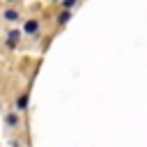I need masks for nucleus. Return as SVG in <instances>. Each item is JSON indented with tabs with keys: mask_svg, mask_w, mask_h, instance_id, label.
<instances>
[{
	"mask_svg": "<svg viewBox=\"0 0 147 147\" xmlns=\"http://www.w3.org/2000/svg\"><path fill=\"white\" fill-rule=\"evenodd\" d=\"M16 39H18V32H11V34H9V44H14Z\"/></svg>",
	"mask_w": 147,
	"mask_h": 147,
	"instance_id": "4",
	"label": "nucleus"
},
{
	"mask_svg": "<svg viewBox=\"0 0 147 147\" xmlns=\"http://www.w3.org/2000/svg\"><path fill=\"white\" fill-rule=\"evenodd\" d=\"M5 18H7V21H16V18H18V14L9 9V11H5Z\"/></svg>",
	"mask_w": 147,
	"mask_h": 147,
	"instance_id": "2",
	"label": "nucleus"
},
{
	"mask_svg": "<svg viewBox=\"0 0 147 147\" xmlns=\"http://www.w3.org/2000/svg\"><path fill=\"white\" fill-rule=\"evenodd\" d=\"M67 21H69V11H62L60 14V23H67Z\"/></svg>",
	"mask_w": 147,
	"mask_h": 147,
	"instance_id": "3",
	"label": "nucleus"
},
{
	"mask_svg": "<svg viewBox=\"0 0 147 147\" xmlns=\"http://www.w3.org/2000/svg\"><path fill=\"white\" fill-rule=\"evenodd\" d=\"M25 32H37V23L34 21H28L25 23Z\"/></svg>",
	"mask_w": 147,
	"mask_h": 147,
	"instance_id": "1",
	"label": "nucleus"
},
{
	"mask_svg": "<svg viewBox=\"0 0 147 147\" xmlns=\"http://www.w3.org/2000/svg\"><path fill=\"white\" fill-rule=\"evenodd\" d=\"M25 103H28V96H21V99H18V108H23Z\"/></svg>",
	"mask_w": 147,
	"mask_h": 147,
	"instance_id": "5",
	"label": "nucleus"
},
{
	"mask_svg": "<svg viewBox=\"0 0 147 147\" xmlns=\"http://www.w3.org/2000/svg\"><path fill=\"white\" fill-rule=\"evenodd\" d=\"M9 2H14V0H9Z\"/></svg>",
	"mask_w": 147,
	"mask_h": 147,
	"instance_id": "7",
	"label": "nucleus"
},
{
	"mask_svg": "<svg viewBox=\"0 0 147 147\" xmlns=\"http://www.w3.org/2000/svg\"><path fill=\"white\" fill-rule=\"evenodd\" d=\"M74 5H76V0H64V7H67V9H69V7H74Z\"/></svg>",
	"mask_w": 147,
	"mask_h": 147,
	"instance_id": "6",
	"label": "nucleus"
}]
</instances>
